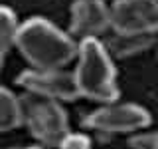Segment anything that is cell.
Returning a JSON list of instances; mask_svg holds the SVG:
<instances>
[{"label": "cell", "mask_w": 158, "mask_h": 149, "mask_svg": "<svg viewBox=\"0 0 158 149\" xmlns=\"http://www.w3.org/2000/svg\"><path fill=\"white\" fill-rule=\"evenodd\" d=\"M18 86H22L28 93L52 97L57 102H71L79 97L75 78L65 70H26L18 76Z\"/></svg>", "instance_id": "8992f818"}, {"label": "cell", "mask_w": 158, "mask_h": 149, "mask_svg": "<svg viewBox=\"0 0 158 149\" xmlns=\"http://www.w3.org/2000/svg\"><path fill=\"white\" fill-rule=\"evenodd\" d=\"M20 30V22L16 14L6 6H0V52H6L16 46V36Z\"/></svg>", "instance_id": "30bf717a"}, {"label": "cell", "mask_w": 158, "mask_h": 149, "mask_svg": "<svg viewBox=\"0 0 158 149\" xmlns=\"http://www.w3.org/2000/svg\"><path fill=\"white\" fill-rule=\"evenodd\" d=\"M111 30L117 34H156L158 10L148 0H113L109 6Z\"/></svg>", "instance_id": "5b68a950"}, {"label": "cell", "mask_w": 158, "mask_h": 149, "mask_svg": "<svg viewBox=\"0 0 158 149\" xmlns=\"http://www.w3.org/2000/svg\"><path fill=\"white\" fill-rule=\"evenodd\" d=\"M16 48L38 70H63L77 58V44L57 26L44 18H30L20 24Z\"/></svg>", "instance_id": "6da1fadb"}, {"label": "cell", "mask_w": 158, "mask_h": 149, "mask_svg": "<svg viewBox=\"0 0 158 149\" xmlns=\"http://www.w3.org/2000/svg\"><path fill=\"white\" fill-rule=\"evenodd\" d=\"M28 149H46V147H28Z\"/></svg>", "instance_id": "9a60e30c"}, {"label": "cell", "mask_w": 158, "mask_h": 149, "mask_svg": "<svg viewBox=\"0 0 158 149\" xmlns=\"http://www.w3.org/2000/svg\"><path fill=\"white\" fill-rule=\"evenodd\" d=\"M79 96L101 103L118 97L117 72L113 60L99 38H85L77 48V68L73 72Z\"/></svg>", "instance_id": "7a4b0ae2"}, {"label": "cell", "mask_w": 158, "mask_h": 149, "mask_svg": "<svg viewBox=\"0 0 158 149\" xmlns=\"http://www.w3.org/2000/svg\"><path fill=\"white\" fill-rule=\"evenodd\" d=\"M85 125L101 133H132L150 125V113L136 103H111L91 111Z\"/></svg>", "instance_id": "277c9868"}, {"label": "cell", "mask_w": 158, "mask_h": 149, "mask_svg": "<svg viewBox=\"0 0 158 149\" xmlns=\"http://www.w3.org/2000/svg\"><path fill=\"white\" fill-rule=\"evenodd\" d=\"M22 123L28 127L32 137L48 147H57V143L69 131V121L57 99L28 93L20 97Z\"/></svg>", "instance_id": "3957f363"}, {"label": "cell", "mask_w": 158, "mask_h": 149, "mask_svg": "<svg viewBox=\"0 0 158 149\" xmlns=\"http://www.w3.org/2000/svg\"><path fill=\"white\" fill-rule=\"evenodd\" d=\"M111 28L109 6L103 0H75L71 6V32L85 38H99Z\"/></svg>", "instance_id": "52a82bcc"}, {"label": "cell", "mask_w": 158, "mask_h": 149, "mask_svg": "<svg viewBox=\"0 0 158 149\" xmlns=\"http://www.w3.org/2000/svg\"><path fill=\"white\" fill-rule=\"evenodd\" d=\"M20 125H22L20 97H16L10 89L0 86V133L12 131Z\"/></svg>", "instance_id": "9c48e42d"}, {"label": "cell", "mask_w": 158, "mask_h": 149, "mask_svg": "<svg viewBox=\"0 0 158 149\" xmlns=\"http://www.w3.org/2000/svg\"><path fill=\"white\" fill-rule=\"evenodd\" d=\"M132 149H158V131L138 133L136 137L131 139Z\"/></svg>", "instance_id": "7c38bea8"}, {"label": "cell", "mask_w": 158, "mask_h": 149, "mask_svg": "<svg viewBox=\"0 0 158 149\" xmlns=\"http://www.w3.org/2000/svg\"><path fill=\"white\" fill-rule=\"evenodd\" d=\"M0 68H2V52H0Z\"/></svg>", "instance_id": "5bb4252c"}, {"label": "cell", "mask_w": 158, "mask_h": 149, "mask_svg": "<svg viewBox=\"0 0 158 149\" xmlns=\"http://www.w3.org/2000/svg\"><path fill=\"white\" fill-rule=\"evenodd\" d=\"M59 149H93L91 147V139L85 133H71L67 131L63 139L57 143Z\"/></svg>", "instance_id": "8fae6325"}, {"label": "cell", "mask_w": 158, "mask_h": 149, "mask_svg": "<svg viewBox=\"0 0 158 149\" xmlns=\"http://www.w3.org/2000/svg\"><path fill=\"white\" fill-rule=\"evenodd\" d=\"M148 2H150V4H152V6H154V8L158 10V0H148Z\"/></svg>", "instance_id": "4fadbf2b"}, {"label": "cell", "mask_w": 158, "mask_h": 149, "mask_svg": "<svg viewBox=\"0 0 158 149\" xmlns=\"http://www.w3.org/2000/svg\"><path fill=\"white\" fill-rule=\"evenodd\" d=\"M156 34H113L107 44H103L109 56L115 58H128L138 52H144L154 44Z\"/></svg>", "instance_id": "ba28073f"}]
</instances>
